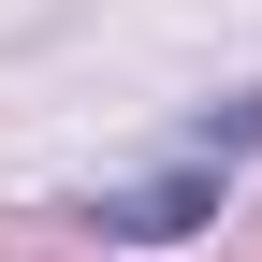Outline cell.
I'll use <instances>...</instances> for the list:
<instances>
[{"instance_id":"1","label":"cell","mask_w":262,"mask_h":262,"mask_svg":"<svg viewBox=\"0 0 262 262\" xmlns=\"http://www.w3.org/2000/svg\"><path fill=\"white\" fill-rule=\"evenodd\" d=\"M189 219H219V146L189 160V175H160V189H131V204H117V233H189Z\"/></svg>"}]
</instances>
